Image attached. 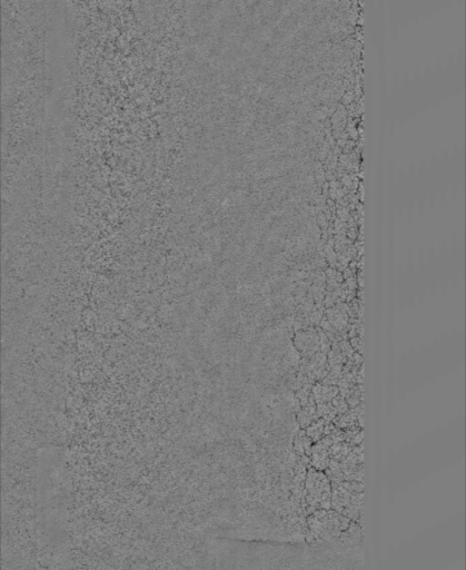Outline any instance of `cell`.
Returning <instances> with one entry per match:
<instances>
[{
	"label": "cell",
	"instance_id": "cell-1",
	"mask_svg": "<svg viewBox=\"0 0 466 570\" xmlns=\"http://www.w3.org/2000/svg\"><path fill=\"white\" fill-rule=\"evenodd\" d=\"M350 524L348 518L335 510H316L307 518V536L306 540L310 545H330Z\"/></svg>",
	"mask_w": 466,
	"mask_h": 570
},
{
	"label": "cell",
	"instance_id": "cell-5",
	"mask_svg": "<svg viewBox=\"0 0 466 570\" xmlns=\"http://www.w3.org/2000/svg\"><path fill=\"white\" fill-rule=\"evenodd\" d=\"M362 538H363V534H362L361 524H359V522L350 521L349 527L344 531L334 543L341 548L354 547L360 545L362 542Z\"/></svg>",
	"mask_w": 466,
	"mask_h": 570
},
{
	"label": "cell",
	"instance_id": "cell-2",
	"mask_svg": "<svg viewBox=\"0 0 466 570\" xmlns=\"http://www.w3.org/2000/svg\"><path fill=\"white\" fill-rule=\"evenodd\" d=\"M363 490L364 484L359 481H343L331 484L330 508L348 518L350 521L359 522L363 509Z\"/></svg>",
	"mask_w": 466,
	"mask_h": 570
},
{
	"label": "cell",
	"instance_id": "cell-6",
	"mask_svg": "<svg viewBox=\"0 0 466 570\" xmlns=\"http://www.w3.org/2000/svg\"><path fill=\"white\" fill-rule=\"evenodd\" d=\"M312 394L314 396L316 405H321V403H328L333 401L335 396L340 394V390L335 386L316 383L312 388Z\"/></svg>",
	"mask_w": 466,
	"mask_h": 570
},
{
	"label": "cell",
	"instance_id": "cell-4",
	"mask_svg": "<svg viewBox=\"0 0 466 570\" xmlns=\"http://www.w3.org/2000/svg\"><path fill=\"white\" fill-rule=\"evenodd\" d=\"M295 349L302 356L309 358L321 350V339L316 329L308 328L306 330L297 331L295 339Z\"/></svg>",
	"mask_w": 466,
	"mask_h": 570
},
{
	"label": "cell",
	"instance_id": "cell-7",
	"mask_svg": "<svg viewBox=\"0 0 466 570\" xmlns=\"http://www.w3.org/2000/svg\"><path fill=\"white\" fill-rule=\"evenodd\" d=\"M313 441L308 438V435L306 434L305 430H301L295 434V439H294V452H295L298 457L307 456L309 457L312 453V447Z\"/></svg>",
	"mask_w": 466,
	"mask_h": 570
},
{
	"label": "cell",
	"instance_id": "cell-9",
	"mask_svg": "<svg viewBox=\"0 0 466 570\" xmlns=\"http://www.w3.org/2000/svg\"><path fill=\"white\" fill-rule=\"evenodd\" d=\"M331 405H333L334 409L336 410L337 415H341V414L346 413V412L348 411V410H349V409H348L349 407H348V405H347L346 399L344 398V396L341 395V394H338L337 396H335L334 400L331 401Z\"/></svg>",
	"mask_w": 466,
	"mask_h": 570
},
{
	"label": "cell",
	"instance_id": "cell-3",
	"mask_svg": "<svg viewBox=\"0 0 466 570\" xmlns=\"http://www.w3.org/2000/svg\"><path fill=\"white\" fill-rule=\"evenodd\" d=\"M331 483L323 471L312 467L307 470L303 492V507L310 514L316 510L330 509Z\"/></svg>",
	"mask_w": 466,
	"mask_h": 570
},
{
	"label": "cell",
	"instance_id": "cell-8",
	"mask_svg": "<svg viewBox=\"0 0 466 570\" xmlns=\"http://www.w3.org/2000/svg\"><path fill=\"white\" fill-rule=\"evenodd\" d=\"M325 425H326V421L320 418L315 422H313L309 427L306 428L305 432L308 435V438L313 441V444H315L317 441H320L322 438H324Z\"/></svg>",
	"mask_w": 466,
	"mask_h": 570
}]
</instances>
